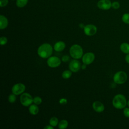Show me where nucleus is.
Returning a JSON list of instances; mask_svg holds the SVG:
<instances>
[{
  "label": "nucleus",
  "instance_id": "obj_27",
  "mask_svg": "<svg viewBox=\"0 0 129 129\" xmlns=\"http://www.w3.org/2000/svg\"><path fill=\"white\" fill-rule=\"evenodd\" d=\"M123 114L126 117L129 118V108L125 107L123 109Z\"/></svg>",
  "mask_w": 129,
  "mask_h": 129
},
{
  "label": "nucleus",
  "instance_id": "obj_32",
  "mask_svg": "<svg viewBox=\"0 0 129 129\" xmlns=\"http://www.w3.org/2000/svg\"><path fill=\"white\" fill-rule=\"evenodd\" d=\"M79 26L80 28H82V29H84V28L85 27V25H84V24L83 23H81L79 25Z\"/></svg>",
  "mask_w": 129,
  "mask_h": 129
},
{
  "label": "nucleus",
  "instance_id": "obj_1",
  "mask_svg": "<svg viewBox=\"0 0 129 129\" xmlns=\"http://www.w3.org/2000/svg\"><path fill=\"white\" fill-rule=\"evenodd\" d=\"M53 51L51 45L47 43L41 44L37 49L38 55L42 58H47L51 56Z\"/></svg>",
  "mask_w": 129,
  "mask_h": 129
},
{
  "label": "nucleus",
  "instance_id": "obj_29",
  "mask_svg": "<svg viewBox=\"0 0 129 129\" xmlns=\"http://www.w3.org/2000/svg\"><path fill=\"white\" fill-rule=\"evenodd\" d=\"M59 102L61 105H65V104H66L67 103V100L66 98H61L59 100Z\"/></svg>",
  "mask_w": 129,
  "mask_h": 129
},
{
  "label": "nucleus",
  "instance_id": "obj_23",
  "mask_svg": "<svg viewBox=\"0 0 129 129\" xmlns=\"http://www.w3.org/2000/svg\"><path fill=\"white\" fill-rule=\"evenodd\" d=\"M16 99V95L14 94H12L11 95H10L8 97V101L9 102H10V103H14L15 102Z\"/></svg>",
  "mask_w": 129,
  "mask_h": 129
},
{
  "label": "nucleus",
  "instance_id": "obj_15",
  "mask_svg": "<svg viewBox=\"0 0 129 129\" xmlns=\"http://www.w3.org/2000/svg\"><path fill=\"white\" fill-rule=\"evenodd\" d=\"M29 111L31 114L36 115L39 112V108L37 106V105L35 104H32L29 106Z\"/></svg>",
  "mask_w": 129,
  "mask_h": 129
},
{
  "label": "nucleus",
  "instance_id": "obj_6",
  "mask_svg": "<svg viewBox=\"0 0 129 129\" xmlns=\"http://www.w3.org/2000/svg\"><path fill=\"white\" fill-rule=\"evenodd\" d=\"M26 87L23 83H17L15 84L12 88V92L16 95H20L25 91Z\"/></svg>",
  "mask_w": 129,
  "mask_h": 129
},
{
  "label": "nucleus",
  "instance_id": "obj_20",
  "mask_svg": "<svg viewBox=\"0 0 129 129\" xmlns=\"http://www.w3.org/2000/svg\"><path fill=\"white\" fill-rule=\"evenodd\" d=\"M72 75V72L71 70H66L62 73V77L63 79H67L70 78Z\"/></svg>",
  "mask_w": 129,
  "mask_h": 129
},
{
  "label": "nucleus",
  "instance_id": "obj_22",
  "mask_svg": "<svg viewBox=\"0 0 129 129\" xmlns=\"http://www.w3.org/2000/svg\"><path fill=\"white\" fill-rule=\"evenodd\" d=\"M42 102V99L39 96H36L33 98V103L36 105H39Z\"/></svg>",
  "mask_w": 129,
  "mask_h": 129
},
{
  "label": "nucleus",
  "instance_id": "obj_13",
  "mask_svg": "<svg viewBox=\"0 0 129 129\" xmlns=\"http://www.w3.org/2000/svg\"><path fill=\"white\" fill-rule=\"evenodd\" d=\"M66 47V44L63 41H59L56 42L53 46L54 49L57 52H60L64 50Z\"/></svg>",
  "mask_w": 129,
  "mask_h": 129
},
{
  "label": "nucleus",
  "instance_id": "obj_9",
  "mask_svg": "<svg viewBox=\"0 0 129 129\" xmlns=\"http://www.w3.org/2000/svg\"><path fill=\"white\" fill-rule=\"evenodd\" d=\"M95 58V55L93 53L89 52L85 53L82 56V61L83 63L89 65L91 64L94 60Z\"/></svg>",
  "mask_w": 129,
  "mask_h": 129
},
{
  "label": "nucleus",
  "instance_id": "obj_11",
  "mask_svg": "<svg viewBox=\"0 0 129 129\" xmlns=\"http://www.w3.org/2000/svg\"><path fill=\"white\" fill-rule=\"evenodd\" d=\"M81 67L80 62L77 60L76 59L72 60L70 61L69 64V68L70 70H71L72 72H78Z\"/></svg>",
  "mask_w": 129,
  "mask_h": 129
},
{
  "label": "nucleus",
  "instance_id": "obj_5",
  "mask_svg": "<svg viewBox=\"0 0 129 129\" xmlns=\"http://www.w3.org/2000/svg\"><path fill=\"white\" fill-rule=\"evenodd\" d=\"M20 102L22 105L27 107L32 104L33 102V98L32 96L28 93H22L20 96Z\"/></svg>",
  "mask_w": 129,
  "mask_h": 129
},
{
  "label": "nucleus",
  "instance_id": "obj_30",
  "mask_svg": "<svg viewBox=\"0 0 129 129\" xmlns=\"http://www.w3.org/2000/svg\"><path fill=\"white\" fill-rule=\"evenodd\" d=\"M125 60L127 63L129 64V54H126V55L125 57Z\"/></svg>",
  "mask_w": 129,
  "mask_h": 129
},
{
  "label": "nucleus",
  "instance_id": "obj_33",
  "mask_svg": "<svg viewBox=\"0 0 129 129\" xmlns=\"http://www.w3.org/2000/svg\"><path fill=\"white\" fill-rule=\"evenodd\" d=\"M86 66H87L86 64L83 63V64L81 65V69H82V70H85V69L86 68Z\"/></svg>",
  "mask_w": 129,
  "mask_h": 129
},
{
  "label": "nucleus",
  "instance_id": "obj_25",
  "mask_svg": "<svg viewBox=\"0 0 129 129\" xmlns=\"http://www.w3.org/2000/svg\"><path fill=\"white\" fill-rule=\"evenodd\" d=\"M0 42L1 45H4L7 43L8 39L5 36H1L0 38Z\"/></svg>",
  "mask_w": 129,
  "mask_h": 129
},
{
  "label": "nucleus",
  "instance_id": "obj_26",
  "mask_svg": "<svg viewBox=\"0 0 129 129\" xmlns=\"http://www.w3.org/2000/svg\"><path fill=\"white\" fill-rule=\"evenodd\" d=\"M8 0H0L1 7H4L8 5Z\"/></svg>",
  "mask_w": 129,
  "mask_h": 129
},
{
  "label": "nucleus",
  "instance_id": "obj_4",
  "mask_svg": "<svg viewBox=\"0 0 129 129\" xmlns=\"http://www.w3.org/2000/svg\"><path fill=\"white\" fill-rule=\"evenodd\" d=\"M113 81L117 84H122L124 83L127 79L126 73L124 71H118L116 72L113 78Z\"/></svg>",
  "mask_w": 129,
  "mask_h": 129
},
{
  "label": "nucleus",
  "instance_id": "obj_21",
  "mask_svg": "<svg viewBox=\"0 0 129 129\" xmlns=\"http://www.w3.org/2000/svg\"><path fill=\"white\" fill-rule=\"evenodd\" d=\"M122 22L126 24H129V13L124 14L121 18Z\"/></svg>",
  "mask_w": 129,
  "mask_h": 129
},
{
  "label": "nucleus",
  "instance_id": "obj_31",
  "mask_svg": "<svg viewBox=\"0 0 129 129\" xmlns=\"http://www.w3.org/2000/svg\"><path fill=\"white\" fill-rule=\"evenodd\" d=\"M44 128H45V129H53V127L52 126H51V125H46L45 127H44Z\"/></svg>",
  "mask_w": 129,
  "mask_h": 129
},
{
  "label": "nucleus",
  "instance_id": "obj_24",
  "mask_svg": "<svg viewBox=\"0 0 129 129\" xmlns=\"http://www.w3.org/2000/svg\"><path fill=\"white\" fill-rule=\"evenodd\" d=\"M111 7L114 9H118L120 7V4L117 1H114L112 3Z\"/></svg>",
  "mask_w": 129,
  "mask_h": 129
},
{
  "label": "nucleus",
  "instance_id": "obj_12",
  "mask_svg": "<svg viewBox=\"0 0 129 129\" xmlns=\"http://www.w3.org/2000/svg\"><path fill=\"white\" fill-rule=\"evenodd\" d=\"M92 106L94 110L98 113H100L104 110V106L103 104L99 101H94L93 103Z\"/></svg>",
  "mask_w": 129,
  "mask_h": 129
},
{
  "label": "nucleus",
  "instance_id": "obj_14",
  "mask_svg": "<svg viewBox=\"0 0 129 129\" xmlns=\"http://www.w3.org/2000/svg\"><path fill=\"white\" fill-rule=\"evenodd\" d=\"M8 25V20L7 18L1 15L0 16V29L3 30L7 27Z\"/></svg>",
  "mask_w": 129,
  "mask_h": 129
},
{
  "label": "nucleus",
  "instance_id": "obj_8",
  "mask_svg": "<svg viewBox=\"0 0 129 129\" xmlns=\"http://www.w3.org/2000/svg\"><path fill=\"white\" fill-rule=\"evenodd\" d=\"M83 29L84 33L87 36H93L95 35L97 31V27L93 24H88L85 26Z\"/></svg>",
  "mask_w": 129,
  "mask_h": 129
},
{
  "label": "nucleus",
  "instance_id": "obj_10",
  "mask_svg": "<svg viewBox=\"0 0 129 129\" xmlns=\"http://www.w3.org/2000/svg\"><path fill=\"white\" fill-rule=\"evenodd\" d=\"M112 3L110 0H99L97 3V7L103 10H107L111 7Z\"/></svg>",
  "mask_w": 129,
  "mask_h": 129
},
{
  "label": "nucleus",
  "instance_id": "obj_2",
  "mask_svg": "<svg viewBox=\"0 0 129 129\" xmlns=\"http://www.w3.org/2000/svg\"><path fill=\"white\" fill-rule=\"evenodd\" d=\"M113 106L119 109L124 108L126 105H127V102L125 97L122 94H117L115 95L112 100Z\"/></svg>",
  "mask_w": 129,
  "mask_h": 129
},
{
  "label": "nucleus",
  "instance_id": "obj_19",
  "mask_svg": "<svg viewBox=\"0 0 129 129\" xmlns=\"http://www.w3.org/2000/svg\"><path fill=\"white\" fill-rule=\"evenodd\" d=\"M49 124L52 126L53 127H55L58 124V119L56 117H52L49 120Z\"/></svg>",
  "mask_w": 129,
  "mask_h": 129
},
{
  "label": "nucleus",
  "instance_id": "obj_16",
  "mask_svg": "<svg viewBox=\"0 0 129 129\" xmlns=\"http://www.w3.org/2000/svg\"><path fill=\"white\" fill-rule=\"evenodd\" d=\"M120 49L121 51L125 54H129V44L128 43L124 42L121 44Z\"/></svg>",
  "mask_w": 129,
  "mask_h": 129
},
{
  "label": "nucleus",
  "instance_id": "obj_17",
  "mask_svg": "<svg viewBox=\"0 0 129 129\" xmlns=\"http://www.w3.org/2000/svg\"><path fill=\"white\" fill-rule=\"evenodd\" d=\"M68 126V122L67 120L63 119L61 120L58 124V127L60 129L66 128Z\"/></svg>",
  "mask_w": 129,
  "mask_h": 129
},
{
  "label": "nucleus",
  "instance_id": "obj_3",
  "mask_svg": "<svg viewBox=\"0 0 129 129\" xmlns=\"http://www.w3.org/2000/svg\"><path fill=\"white\" fill-rule=\"evenodd\" d=\"M70 54L74 59H80L83 56V50L82 47L78 44H74L70 48Z\"/></svg>",
  "mask_w": 129,
  "mask_h": 129
},
{
  "label": "nucleus",
  "instance_id": "obj_34",
  "mask_svg": "<svg viewBox=\"0 0 129 129\" xmlns=\"http://www.w3.org/2000/svg\"><path fill=\"white\" fill-rule=\"evenodd\" d=\"M127 105H128V107H129V100L127 101Z\"/></svg>",
  "mask_w": 129,
  "mask_h": 129
},
{
  "label": "nucleus",
  "instance_id": "obj_18",
  "mask_svg": "<svg viewBox=\"0 0 129 129\" xmlns=\"http://www.w3.org/2000/svg\"><path fill=\"white\" fill-rule=\"evenodd\" d=\"M28 2V0H17L16 4L18 7L23 8L27 4Z\"/></svg>",
  "mask_w": 129,
  "mask_h": 129
},
{
  "label": "nucleus",
  "instance_id": "obj_28",
  "mask_svg": "<svg viewBox=\"0 0 129 129\" xmlns=\"http://www.w3.org/2000/svg\"><path fill=\"white\" fill-rule=\"evenodd\" d=\"M70 60V57L69 55H63L62 58H61V60L63 61V62H68L69 60Z\"/></svg>",
  "mask_w": 129,
  "mask_h": 129
},
{
  "label": "nucleus",
  "instance_id": "obj_7",
  "mask_svg": "<svg viewBox=\"0 0 129 129\" xmlns=\"http://www.w3.org/2000/svg\"><path fill=\"white\" fill-rule=\"evenodd\" d=\"M47 65L51 68H56L61 64L60 59L56 56H50L47 60Z\"/></svg>",
  "mask_w": 129,
  "mask_h": 129
}]
</instances>
